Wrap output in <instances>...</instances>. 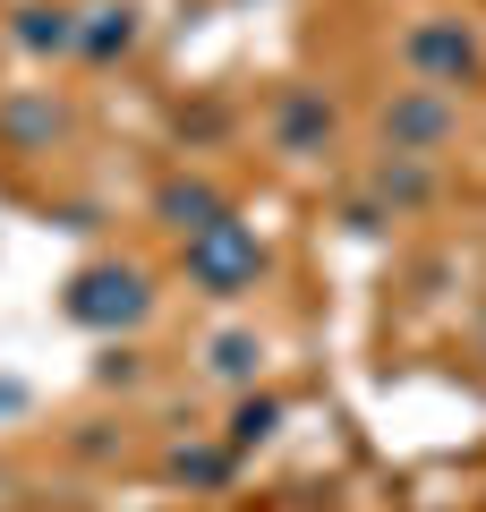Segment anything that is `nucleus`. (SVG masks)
<instances>
[{
  "label": "nucleus",
  "mask_w": 486,
  "mask_h": 512,
  "mask_svg": "<svg viewBox=\"0 0 486 512\" xmlns=\"http://www.w3.org/2000/svg\"><path fill=\"white\" fill-rule=\"evenodd\" d=\"M77 26H86V9H69V0H18V9H9V43L35 52V60L77 52Z\"/></svg>",
  "instance_id": "39448f33"
},
{
  "label": "nucleus",
  "mask_w": 486,
  "mask_h": 512,
  "mask_svg": "<svg viewBox=\"0 0 486 512\" xmlns=\"http://www.w3.org/2000/svg\"><path fill=\"white\" fill-rule=\"evenodd\" d=\"M154 214L171 222L180 239H197V231H214V222H231V205H222V188H205V180H171L154 197Z\"/></svg>",
  "instance_id": "0eeeda50"
},
{
  "label": "nucleus",
  "mask_w": 486,
  "mask_h": 512,
  "mask_svg": "<svg viewBox=\"0 0 486 512\" xmlns=\"http://www.w3.org/2000/svg\"><path fill=\"white\" fill-rule=\"evenodd\" d=\"M401 60H410L418 86L452 94V86H469V77H478V35H469L461 18H418L410 35H401Z\"/></svg>",
  "instance_id": "7ed1b4c3"
},
{
  "label": "nucleus",
  "mask_w": 486,
  "mask_h": 512,
  "mask_svg": "<svg viewBox=\"0 0 486 512\" xmlns=\"http://www.w3.org/2000/svg\"><path fill=\"white\" fill-rule=\"evenodd\" d=\"M273 146L299 154V163H307V154H324V146H333V103H324L316 86H290L282 111H273Z\"/></svg>",
  "instance_id": "423d86ee"
},
{
  "label": "nucleus",
  "mask_w": 486,
  "mask_h": 512,
  "mask_svg": "<svg viewBox=\"0 0 486 512\" xmlns=\"http://www.w3.org/2000/svg\"><path fill=\"white\" fill-rule=\"evenodd\" d=\"M0 128L26 137V146H52V137H60V103H9V111H0Z\"/></svg>",
  "instance_id": "9d476101"
},
{
  "label": "nucleus",
  "mask_w": 486,
  "mask_h": 512,
  "mask_svg": "<svg viewBox=\"0 0 486 512\" xmlns=\"http://www.w3.org/2000/svg\"><path fill=\"white\" fill-rule=\"evenodd\" d=\"M69 325H86V333H120V325H145V308H154V291H145V274L137 265H94V274H77L69 282Z\"/></svg>",
  "instance_id": "f03ea898"
},
{
  "label": "nucleus",
  "mask_w": 486,
  "mask_h": 512,
  "mask_svg": "<svg viewBox=\"0 0 486 512\" xmlns=\"http://www.w3.org/2000/svg\"><path fill=\"white\" fill-rule=\"evenodd\" d=\"M128 43H137V9L128 0H103V9H86V26H77V52L103 69V60H120Z\"/></svg>",
  "instance_id": "6e6552de"
},
{
  "label": "nucleus",
  "mask_w": 486,
  "mask_h": 512,
  "mask_svg": "<svg viewBox=\"0 0 486 512\" xmlns=\"http://www.w3.org/2000/svg\"><path fill=\"white\" fill-rule=\"evenodd\" d=\"M273 427H282V402H273V393H256V402L231 410V444H239V453H248V444H265Z\"/></svg>",
  "instance_id": "9b49d317"
},
{
  "label": "nucleus",
  "mask_w": 486,
  "mask_h": 512,
  "mask_svg": "<svg viewBox=\"0 0 486 512\" xmlns=\"http://www.w3.org/2000/svg\"><path fill=\"white\" fill-rule=\"evenodd\" d=\"M256 274H265V248H256V231H248L239 214L188 239V282H197V291L239 299V291H256Z\"/></svg>",
  "instance_id": "f257e3e1"
},
{
  "label": "nucleus",
  "mask_w": 486,
  "mask_h": 512,
  "mask_svg": "<svg viewBox=\"0 0 486 512\" xmlns=\"http://www.w3.org/2000/svg\"><path fill=\"white\" fill-rule=\"evenodd\" d=\"M18 402H26V384H9V376H0V419H9Z\"/></svg>",
  "instance_id": "4468645a"
},
{
  "label": "nucleus",
  "mask_w": 486,
  "mask_h": 512,
  "mask_svg": "<svg viewBox=\"0 0 486 512\" xmlns=\"http://www.w3.org/2000/svg\"><path fill=\"white\" fill-rule=\"evenodd\" d=\"M427 188H435L427 163H410V154H393V163L376 171V197H384V205H427Z\"/></svg>",
  "instance_id": "1a4fd4ad"
},
{
  "label": "nucleus",
  "mask_w": 486,
  "mask_h": 512,
  "mask_svg": "<svg viewBox=\"0 0 486 512\" xmlns=\"http://www.w3.org/2000/svg\"><path fill=\"white\" fill-rule=\"evenodd\" d=\"M452 137V94H435V86H410V94H393V103H384V146L393 154H435Z\"/></svg>",
  "instance_id": "20e7f679"
},
{
  "label": "nucleus",
  "mask_w": 486,
  "mask_h": 512,
  "mask_svg": "<svg viewBox=\"0 0 486 512\" xmlns=\"http://www.w3.org/2000/svg\"><path fill=\"white\" fill-rule=\"evenodd\" d=\"M222 470H231V461H222V453H180V478H197V487H214Z\"/></svg>",
  "instance_id": "ddd939ff"
},
{
  "label": "nucleus",
  "mask_w": 486,
  "mask_h": 512,
  "mask_svg": "<svg viewBox=\"0 0 486 512\" xmlns=\"http://www.w3.org/2000/svg\"><path fill=\"white\" fill-rule=\"evenodd\" d=\"M256 359H265V350H256V333H222V342H214V376H222V384H248Z\"/></svg>",
  "instance_id": "f8f14e48"
}]
</instances>
